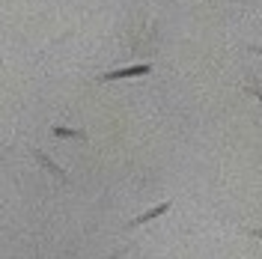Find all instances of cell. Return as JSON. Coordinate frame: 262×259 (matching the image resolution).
<instances>
[{"label": "cell", "mask_w": 262, "mask_h": 259, "mask_svg": "<svg viewBox=\"0 0 262 259\" xmlns=\"http://www.w3.org/2000/svg\"><path fill=\"white\" fill-rule=\"evenodd\" d=\"M152 72V63H134V66H125V69H114V72H104L98 75L101 83H111V81H128V78H143Z\"/></svg>", "instance_id": "6da1fadb"}, {"label": "cell", "mask_w": 262, "mask_h": 259, "mask_svg": "<svg viewBox=\"0 0 262 259\" xmlns=\"http://www.w3.org/2000/svg\"><path fill=\"white\" fill-rule=\"evenodd\" d=\"M170 206H173L170 200H164L161 206H152L149 211H143V214H137L134 221H128V224H125V229H137V227H143V224H149V221H155V218H161V214H167V211H170Z\"/></svg>", "instance_id": "7a4b0ae2"}, {"label": "cell", "mask_w": 262, "mask_h": 259, "mask_svg": "<svg viewBox=\"0 0 262 259\" xmlns=\"http://www.w3.org/2000/svg\"><path fill=\"white\" fill-rule=\"evenodd\" d=\"M33 158L39 161V167H42V170H48V173H51L54 179H60V182H66V185H69V173H66L63 167H57V164H54V161L48 158V155L42 152V149H33Z\"/></svg>", "instance_id": "3957f363"}, {"label": "cell", "mask_w": 262, "mask_h": 259, "mask_svg": "<svg viewBox=\"0 0 262 259\" xmlns=\"http://www.w3.org/2000/svg\"><path fill=\"white\" fill-rule=\"evenodd\" d=\"M51 134L54 137H60V140H90V134L81 128H66V125H54L51 128Z\"/></svg>", "instance_id": "277c9868"}, {"label": "cell", "mask_w": 262, "mask_h": 259, "mask_svg": "<svg viewBox=\"0 0 262 259\" xmlns=\"http://www.w3.org/2000/svg\"><path fill=\"white\" fill-rule=\"evenodd\" d=\"M245 90H247V93H250L253 98H259V101H262V87H259V83H247Z\"/></svg>", "instance_id": "5b68a950"}, {"label": "cell", "mask_w": 262, "mask_h": 259, "mask_svg": "<svg viewBox=\"0 0 262 259\" xmlns=\"http://www.w3.org/2000/svg\"><path fill=\"white\" fill-rule=\"evenodd\" d=\"M247 235H253V239H262V229H247Z\"/></svg>", "instance_id": "8992f818"}, {"label": "cell", "mask_w": 262, "mask_h": 259, "mask_svg": "<svg viewBox=\"0 0 262 259\" xmlns=\"http://www.w3.org/2000/svg\"><path fill=\"white\" fill-rule=\"evenodd\" d=\"M250 51H253V54H259V57H262V48H259V45H250Z\"/></svg>", "instance_id": "52a82bcc"}, {"label": "cell", "mask_w": 262, "mask_h": 259, "mask_svg": "<svg viewBox=\"0 0 262 259\" xmlns=\"http://www.w3.org/2000/svg\"><path fill=\"white\" fill-rule=\"evenodd\" d=\"M212 3H217V0H212ZM227 3H232V0H227ZM235 3H245V0H235Z\"/></svg>", "instance_id": "ba28073f"}]
</instances>
